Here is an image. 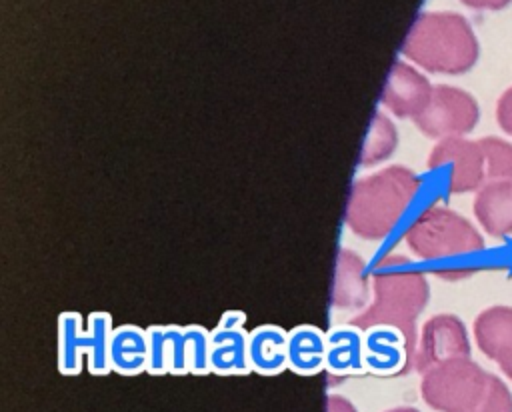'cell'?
Wrapping results in <instances>:
<instances>
[{"mask_svg":"<svg viewBox=\"0 0 512 412\" xmlns=\"http://www.w3.org/2000/svg\"><path fill=\"white\" fill-rule=\"evenodd\" d=\"M80 314L64 312L58 318L60 328V370L64 374H76L80 370V354L88 352L90 370L106 374L110 370L108 342L112 318L108 312H92L88 332H80Z\"/></svg>","mask_w":512,"mask_h":412,"instance_id":"obj_7","label":"cell"},{"mask_svg":"<svg viewBox=\"0 0 512 412\" xmlns=\"http://www.w3.org/2000/svg\"><path fill=\"white\" fill-rule=\"evenodd\" d=\"M434 86L406 62H396L382 90V104L398 118H416L432 98Z\"/></svg>","mask_w":512,"mask_h":412,"instance_id":"obj_11","label":"cell"},{"mask_svg":"<svg viewBox=\"0 0 512 412\" xmlns=\"http://www.w3.org/2000/svg\"><path fill=\"white\" fill-rule=\"evenodd\" d=\"M326 366L330 374L362 370V340L352 328H334L326 336Z\"/></svg>","mask_w":512,"mask_h":412,"instance_id":"obj_20","label":"cell"},{"mask_svg":"<svg viewBox=\"0 0 512 412\" xmlns=\"http://www.w3.org/2000/svg\"><path fill=\"white\" fill-rule=\"evenodd\" d=\"M478 144L484 152L486 182L512 180V144L498 136H484Z\"/></svg>","mask_w":512,"mask_h":412,"instance_id":"obj_22","label":"cell"},{"mask_svg":"<svg viewBox=\"0 0 512 412\" xmlns=\"http://www.w3.org/2000/svg\"><path fill=\"white\" fill-rule=\"evenodd\" d=\"M326 362V338L316 326H296L288 336V364L300 374H312Z\"/></svg>","mask_w":512,"mask_h":412,"instance_id":"obj_19","label":"cell"},{"mask_svg":"<svg viewBox=\"0 0 512 412\" xmlns=\"http://www.w3.org/2000/svg\"><path fill=\"white\" fill-rule=\"evenodd\" d=\"M470 338L464 322L454 314H436L422 326L414 356V368L420 374L458 358H470Z\"/></svg>","mask_w":512,"mask_h":412,"instance_id":"obj_10","label":"cell"},{"mask_svg":"<svg viewBox=\"0 0 512 412\" xmlns=\"http://www.w3.org/2000/svg\"><path fill=\"white\" fill-rule=\"evenodd\" d=\"M388 412H418V410L416 408H392Z\"/></svg>","mask_w":512,"mask_h":412,"instance_id":"obj_27","label":"cell"},{"mask_svg":"<svg viewBox=\"0 0 512 412\" xmlns=\"http://www.w3.org/2000/svg\"><path fill=\"white\" fill-rule=\"evenodd\" d=\"M326 412H356L354 404L348 402L344 396L338 394H330L326 398Z\"/></svg>","mask_w":512,"mask_h":412,"instance_id":"obj_25","label":"cell"},{"mask_svg":"<svg viewBox=\"0 0 512 412\" xmlns=\"http://www.w3.org/2000/svg\"><path fill=\"white\" fill-rule=\"evenodd\" d=\"M396 144H398L396 126L392 124V120L388 116H384L382 112H376L372 118L366 142L360 152V164L372 166V164L386 160L388 156H392Z\"/></svg>","mask_w":512,"mask_h":412,"instance_id":"obj_21","label":"cell"},{"mask_svg":"<svg viewBox=\"0 0 512 412\" xmlns=\"http://www.w3.org/2000/svg\"><path fill=\"white\" fill-rule=\"evenodd\" d=\"M374 302L350 320L352 328L388 326L402 332L416 352V318L424 310L430 288L426 276L404 256H386L372 270Z\"/></svg>","mask_w":512,"mask_h":412,"instance_id":"obj_1","label":"cell"},{"mask_svg":"<svg viewBox=\"0 0 512 412\" xmlns=\"http://www.w3.org/2000/svg\"><path fill=\"white\" fill-rule=\"evenodd\" d=\"M244 314L230 310L210 334V368L220 374H244L248 370V340L242 332Z\"/></svg>","mask_w":512,"mask_h":412,"instance_id":"obj_13","label":"cell"},{"mask_svg":"<svg viewBox=\"0 0 512 412\" xmlns=\"http://www.w3.org/2000/svg\"><path fill=\"white\" fill-rule=\"evenodd\" d=\"M460 2L474 8V10H502L512 0H460Z\"/></svg>","mask_w":512,"mask_h":412,"instance_id":"obj_26","label":"cell"},{"mask_svg":"<svg viewBox=\"0 0 512 412\" xmlns=\"http://www.w3.org/2000/svg\"><path fill=\"white\" fill-rule=\"evenodd\" d=\"M248 362L260 374H276L288 364V334L280 326H258L248 338Z\"/></svg>","mask_w":512,"mask_h":412,"instance_id":"obj_17","label":"cell"},{"mask_svg":"<svg viewBox=\"0 0 512 412\" xmlns=\"http://www.w3.org/2000/svg\"><path fill=\"white\" fill-rule=\"evenodd\" d=\"M488 382L490 372L478 362L458 358L422 374L420 392L424 402L438 412H474L488 390Z\"/></svg>","mask_w":512,"mask_h":412,"instance_id":"obj_5","label":"cell"},{"mask_svg":"<svg viewBox=\"0 0 512 412\" xmlns=\"http://www.w3.org/2000/svg\"><path fill=\"white\" fill-rule=\"evenodd\" d=\"M108 356L120 374H136L148 368V334L134 324H124L110 334Z\"/></svg>","mask_w":512,"mask_h":412,"instance_id":"obj_18","label":"cell"},{"mask_svg":"<svg viewBox=\"0 0 512 412\" xmlns=\"http://www.w3.org/2000/svg\"><path fill=\"white\" fill-rule=\"evenodd\" d=\"M418 190L420 176L406 166H388L360 178L346 204L348 228L364 240L388 236Z\"/></svg>","mask_w":512,"mask_h":412,"instance_id":"obj_2","label":"cell"},{"mask_svg":"<svg viewBox=\"0 0 512 412\" xmlns=\"http://www.w3.org/2000/svg\"><path fill=\"white\" fill-rule=\"evenodd\" d=\"M146 334L150 372H208L210 340L202 326H150Z\"/></svg>","mask_w":512,"mask_h":412,"instance_id":"obj_6","label":"cell"},{"mask_svg":"<svg viewBox=\"0 0 512 412\" xmlns=\"http://www.w3.org/2000/svg\"><path fill=\"white\" fill-rule=\"evenodd\" d=\"M480 108L472 94L450 84H438L424 112L414 118V124L428 138L464 136L476 128Z\"/></svg>","mask_w":512,"mask_h":412,"instance_id":"obj_8","label":"cell"},{"mask_svg":"<svg viewBox=\"0 0 512 412\" xmlns=\"http://www.w3.org/2000/svg\"><path fill=\"white\" fill-rule=\"evenodd\" d=\"M402 54L428 72L458 76L472 70L480 46L462 14L424 12L412 24Z\"/></svg>","mask_w":512,"mask_h":412,"instance_id":"obj_3","label":"cell"},{"mask_svg":"<svg viewBox=\"0 0 512 412\" xmlns=\"http://www.w3.org/2000/svg\"><path fill=\"white\" fill-rule=\"evenodd\" d=\"M408 248L428 262L460 260L484 250L482 234L456 210L428 206L406 230Z\"/></svg>","mask_w":512,"mask_h":412,"instance_id":"obj_4","label":"cell"},{"mask_svg":"<svg viewBox=\"0 0 512 412\" xmlns=\"http://www.w3.org/2000/svg\"><path fill=\"white\" fill-rule=\"evenodd\" d=\"M430 170H444L450 194L480 190L486 184V162L478 140L452 136L438 140L428 156Z\"/></svg>","mask_w":512,"mask_h":412,"instance_id":"obj_9","label":"cell"},{"mask_svg":"<svg viewBox=\"0 0 512 412\" xmlns=\"http://www.w3.org/2000/svg\"><path fill=\"white\" fill-rule=\"evenodd\" d=\"M474 412H512V392L496 374H490L488 390Z\"/></svg>","mask_w":512,"mask_h":412,"instance_id":"obj_23","label":"cell"},{"mask_svg":"<svg viewBox=\"0 0 512 412\" xmlns=\"http://www.w3.org/2000/svg\"><path fill=\"white\" fill-rule=\"evenodd\" d=\"M496 120H498V126L508 136H512V86L506 88L496 102Z\"/></svg>","mask_w":512,"mask_h":412,"instance_id":"obj_24","label":"cell"},{"mask_svg":"<svg viewBox=\"0 0 512 412\" xmlns=\"http://www.w3.org/2000/svg\"><path fill=\"white\" fill-rule=\"evenodd\" d=\"M368 300V282L364 274V260L342 248L338 252L334 268V286H332V304L336 308H360Z\"/></svg>","mask_w":512,"mask_h":412,"instance_id":"obj_16","label":"cell"},{"mask_svg":"<svg viewBox=\"0 0 512 412\" xmlns=\"http://www.w3.org/2000/svg\"><path fill=\"white\" fill-rule=\"evenodd\" d=\"M474 216L492 238L512 234V180L486 182L474 198Z\"/></svg>","mask_w":512,"mask_h":412,"instance_id":"obj_15","label":"cell"},{"mask_svg":"<svg viewBox=\"0 0 512 412\" xmlns=\"http://www.w3.org/2000/svg\"><path fill=\"white\" fill-rule=\"evenodd\" d=\"M474 340L512 380V306H490L474 320Z\"/></svg>","mask_w":512,"mask_h":412,"instance_id":"obj_12","label":"cell"},{"mask_svg":"<svg viewBox=\"0 0 512 412\" xmlns=\"http://www.w3.org/2000/svg\"><path fill=\"white\" fill-rule=\"evenodd\" d=\"M364 348V360L368 368L378 374H406L410 368H414L416 352L408 346L406 338L396 328H370Z\"/></svg>","mask_w":512,"mask_h":412,"instance_id":"obj_14","label":"cell"}]
</instances>
